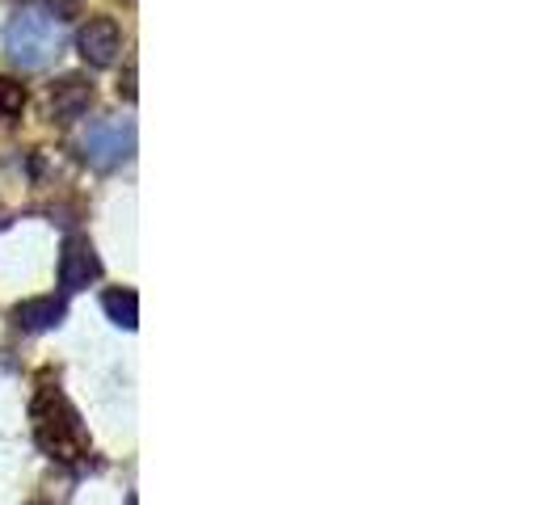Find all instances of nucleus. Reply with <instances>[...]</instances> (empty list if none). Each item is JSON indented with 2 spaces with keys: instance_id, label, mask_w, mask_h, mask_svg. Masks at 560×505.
<instances>
[{
  "instance_id": "423d86ee",
  "label": "nucleus",
  "mask_w": 560,
  "mask_h": 505,
  "mask_svg": "<svg viewBox=\"0 0 560 505\" xmlns=\"http://www.w3.org/2000/svg\"><path fill=\"white\" fill-rule=\"evenodd\" d=\"M63 316H68L63 300L43 295V300H26V304H18V308H13V325H18V329H26V333H47V329H59V325H63Z\"/></svg>"
},
{
  "instance_id": "f03ea898",
  "label": "nucleus",
  "mask_w": 560,
  "mask_h": 505,
  "mask_svg": "<svg viewBox=\"0 0 560 505\" xmlns=\"http://www.w3.org/2000/svg\"><path fill=\"white\" fill-rule=\"evenodd\" d=\"M63 38L68 34H63V22H59L56 13H47V9H22L13 17L9 34H4V47H9V59L18 68L38 72V68H47L63 51Z\"/></svg>"
},
{
  "instance_id": "1a4fd4ad",
  "label": "nucleus",
  "mask_w": 560,
  "mask_h": 505,
  "mask_svg": "<svg viewBox=\"0 0 560 505\" xmlns=\"http://www.w3.org/2000/svg\"><path fill=\"white\" fill-rule=\"evenodd\" d=\"M22 106H26V89L0 77V118H13V114H22Z\"/></svg>"
},
{
  "instance_id": "6e6552de",
  "label": "nucleus",
  "mask_w": 560,
  "mask_h": 505,
  "mask_svg": "<svg viewBox=\"0 0 560 505\" xmlns=\"http://www.w3.org/2000/svg\"><path fill=\"white\" fill-rule=\"evenodd\" d=\"M102 304H106V316H110L118 329H136L140 325V300H136V291H110Z\"/></svg>"
},
{
  "instance_id": "20e7f679",
  "label": "nucleus",
  "mask_w": 560,
  "mask_h": 505,
  "mask_svg": "<svg viewBox=\"0 0 560 505\" xmlns=\"http://www.w3.org/2000/svg\"><path fill=\"white\" fill-rule=\"evenodd\" d=\"M102 279V261H97V252L93 245L84 240V236H72L68 245H63V257H59V282L68 286V291H84L89 282Z\"/></svg>"
},
{
  "instance_id": "39448f33",
  "label": "nucleus",
  "mask_w": 560,
  "mask_h": 505,
  "mask_svg": "<svg viewBox=\"0 0 560 505\" xmlns=\"http://www.w3.org/2000/svg\"><path fill=\"white\" fill-rule=\"evenodd\" d=\"M77 47H81V56L93 68H110L114 59H118V47H122V34H118L110 17H89L81 34H77Z\"/></svg>"
},
{
  "instance_id": "0eeeda50",
  "label": "nucleus",
  "mask_w": 560,
  "mask_h": 505,
  "mask_svg": "<svg viewBox=\"0 0 560 505\" xmlns=\"http://www.w3.org/2000/svg\"><path fill=\"white\" fill-rule=\"evenodd\" d=\"M89 102H93V84L84 81V77H63L51 89V118L72 122V118H81L89 110Z\"/></svg>"
},
{
  "instance_id": "f257e3e1",
  "label": "nucleus",
  "mask_w": 560,
  "mask_h": 505,
  "mask_svg": "<svg viewBox=\"0 0 560 505\" xmlns=\"http://www.w3.org/2000/svg\"><path fill=\"white\" fill-rule=\"evenodd\" d=\"M30 413H34V434H38V447L47 450L51 459L72 463V459L89 455V438H84L81 413L68 404V396L59 392V388H43Z\"/></svg>"
},
{
  "instance_id": "7ed1b4c3",
  "label": "nucleus",
  "mask_w": 560,
  "mask_h": 505,
  "mask_svg": "<svg viewBox=\"0 0 560 505\" xmlns=\"http://www.w3.org/2000/svg\"><path fill=\"white\" fill-rule=\"evenodd\" d=\"M81 152L89 165L114 168L136 152V122L131 118H97L81 131Z\"/></svg>"
}]
</instances>
